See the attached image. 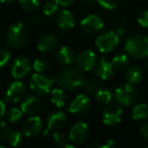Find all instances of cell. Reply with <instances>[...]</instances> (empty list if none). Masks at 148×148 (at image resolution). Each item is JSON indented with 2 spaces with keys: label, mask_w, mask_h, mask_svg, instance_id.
I'll use <instances>...</instances> for the list:
<instances>
[{
  "label": "cell",
  "mask_w": 148,
  "mask_h": 148,
  "mask_svg": "<svg viewBox=\"0 0 148 148\" xmlns=\"http://www.w3.org/2000/svg\"><path fill=\"white\" fill-rule=\"evenodd\" d=\"M25 93H27V88L25 85L23 84L21 81L15 80L9 84L7 87L6 92L4 95V99L7 103H18L25 97Z\"/></svg>",
  "instance_id": "cell-12"
},
{
  "label": "cell",
  "mask_w": 148,
  "mask_h": 148,
  "mask_svg": "<svg viewBox=\"0 0 148 148\" xmlns=\"http://www.w3.org/2000/svg\"><path fill=\"white\" fill-rule=\"evenodd\" d=\"M95 68L97 76L101 80H109L114 76V73H115V69L112 63L108 61L105 57L101 58Z\"/></svg>",
  "instance_id": "cell-18"
},
{
  "label": "cell",
  "mask_w": 148,
  "mask_h": 148,
  "mask_svg": "<svg viewBox=\"0 0 148 148\" xmlns=\"http://www.w3.org/2000/svg\"><path fill=\"white\" fill-rule=\"evenodd\" d=\"M42 101L38 95H29L21 103V110L23 114L27 115H35L41 110Z\"/></svg>",
  "instance_id": "cell-17"
},
{
  "label": "cell",
  "mask_w": 148,
  "mask_h": 148,
  "mask_svg": "<svg viewBox=\"0 0 148 148\" xmlns=\"http://www.w3.org/2000/svg\"><path fill=\"white\" fill-rule=\"evenodd\" d=\"M97 4L107 10H113L120 4V0H97Z\"/></svg>",
  "instance_id": "cell-33"
},
{
  "label": "cell",
  "mask_w": 148,
  "mask_h": 148,
  "mask_svg": "<svg viewBox=\"0 0 148 148\" xmlns=\"http://www.w3.org/2000/svg\"><path fill=\"white\" fill-rule=\"evenodd\" d=\"M32 67L34 68V70L37 73H44V72H46L49 69L50 64L48 62V60L45 59V58H38V59H36L34 61Z\"/></svg>",
  "instance_id": "cell-30"
},
{
  "label": "cell",
  "mask_w": 148,
  "mask_h": 148,
  "mask_svg": "<svg viewBox=\"0 0 148 148\" xmlns=\"http://www.w3.org/2000/svg\"><path fill=\"white\" fill-rule=\"evenodd\" d=\"M120 42V37L116 32L108 31L97 36L95 39V47L101 53L112 52Z\"/></svg>",
  "instance_id": "cell-6"
},
{
  "label": "cell",
  "mask_w": 148,
  "mask_h": 148,
  "mask_svg": "<svg viewBox=\"0 0 148 148\" xmlns=\"http://www.w3.org/2000/svg\"><path fill=\"white\" fill-rule=\"evenodd\" d=\"M0 140L10 146L16 147L23 142V134L21 132L9 128L5 122L0 121Z\"/></svg>",
  "instance_id": "cell-9"
},
{
  "label": "cell",
  "mask_w": 148,
  "mask_h": 148,
  "mask_svg": "<svg viewBox=\"0 0 148 148\" xmlns=\"http://www.w3.org/2000/svg\"><path fill=\"white\" fill-rule=\"evenodd\" d=\"M51 103L57 108H63L66 103V93L63 88H54L51 90Z\"/></svg>",
  "instance_id": "cell-23"
},
{
  "label": "cell",
  "mask_w": 148,
  "mask_h": 148,
  "mask_svg": "<svg viewBox=\"0 0 148 148\" xmlns=\"http://www.w3.org/2000/svg\"><path fill=\"white\" fill-rule=\"evenodd\" d=\"M75 53L70 47L67 46H62L56 54V59L62 65H71L75 61Z\"/></svg>",
  "instance_id": "cell-21"
},
{
  "label": "cell",
  "mask_w": 148,
  "mask_h": 148,
  "mask_svg": "<svg viewBox=\"0 0 148 148\" xmlns=\"http://www.w3.org/2000/svg\"><path fill=\"white\" fill-rule=\"evenodd\" d=\"M80 27L85 34L95 35L103 27V21L97 14H89L80 21Z\"/></svg>",
  "instance_id": "cell-14"
},
{
  "label": "cell",
  "mask_w": 148,
  "mask_h": 148,
  "mask_svg": "<svg viewBox=\"0 0 148 148\" xmlns=\"http://www.w3.org/2000/svg\"><path fill=\"white\" fill-rule=\"evenodd\" d=\"M76 67L81 71H90L97 63V56L91 50H83L75 56Z\"/></svg>",
  "instance_id": "cell-8"
},
{
  "label": "cell",
  "mask_w": 148,
  "mask_h": 148,
  "mask_svg": "<svg viewBox=\"0 0 148 148\" xmlns=\"http://www.w3.org/2000/svg\"><path fill=\"white\" fill-rule=\"evenodd\" d=\"M147 68H148V62H147Z\"/></svg>",
  "instance_id": "cell-43"
},
{
  "label": "cell",
  "mask_w": 148,
  "mask_h": 148,
  "mask_svg": "<svg viewBox=\"0 0 148 148\" xmlns=\"http://www.w3.org/2000/svg\"><path fill=\"white\" fill-rule=\"evenodd\" d=\"M6 114V106H5V103L2 101H0V121L2 120V118L5 116Z\"/></svg>",
  "instance_id": "cell-38"
},
{
  "label": "cell",
  "mask_w": 148,
  "mask_h": 148,
  "mask_svg": "<svg viewBox=\"0 0 148 148\" xmlns=\"http://www.w3.org/2000/svg\"><path fill=\"white\" fill-rule=\"evenodd\" d=\"M123 110L119 105H107L101 113V121L107 126H115L122 121Z\"/></svg>",
  "instance_id": "cell-10"
},
{
  "label": "cell",
  "mask_w": 148,
  "mask_h": 148,
  "mask_svg": "<svg viewBox=\"0 0 148 148\" xmlns=\"http://www.w3.org/2000/svg\"><path fill=\"white\" fill-rule=\"evenodd\" d=\"M43 120L39 116H33L29 117L21 125V131L27 137H35L39 135L43 130Z\"/></svg>",
  "instance_id": "cell-13"
},
{
  "label": "cell",
  "mask_w": 148,
  "mask_h": 148,
  "mask_svg": "<svg viewBox=\"0 0 148 148\" xmlns=\"http://www.w3.org/2000/svg\"><path fill=\"white\" fill-rule=\"evenodd\" d=\"M89 136V127L84 122L76 123L71 128L69 132V140L74 145L81 144L88 138Z\"/></svg>",
  "instance_id": "cell-15"
},
{
  "label": "cell",
  "mask_w": 148,
  "mask_h": 148,
  "mask_svg": "<svg viewBox=\"0 0 148 148\" xmlns=\"http://www.w3.org/2000/svg\"><path fill=\"white\" fill-rule=\"evenodd\" d=\"M125 51L129 57L135 60H143L148 57V37L133 35L125 44Z\"/></svg>",
  "instance_id": "cell-1"
},
{
  "label": "cell",
  "mask_w": 148,
  "mask_h": 148,
  "mask_svg": "<svg viewBox=\"0 0 148 148\" xmlns=\"http://www.w3.org/2000/svg\"><path fill=\"white\" fill-rule=\"evenodd\" d=\"M114 97L118 103L125 107L132 106L138 99V92L131 83H124L115 89Z\"/></svg>",
  "instance_id": "cell-4"
},
{
  "label": "cell",
  "mask_w": 148,
  "mask_h": 148,
  "mask_svg": "<svg viewBox=\"0 0 148 148\" xmlns=\"http://www.w3.org/2000/svg\"><path fill=\"white\" fill-rule=\"evenodd\" d=\"M91 107V101L86 93L78 95L70 103L68 111L75 117H83L89 112Z\"/></svg>",
  "instance_id": "cell-7"
},
{
  "label": "cell",
  "mask_w": 148,
  "mask_h": 148,
  "mask_svg": "<svg viewBox=\"0 0 148 148\" xmlns=\"http://www.w3.org/2000/svg\"><path fill=\"white\" fill-rule=\"evenodd\" d=\"M140 135L143 137V139L148 141V122L144 123L140 128Z\"/></svg>",
  "instance_id": "cell-37"
},
{
  "label": "cell",
  "mask_w": 148,
  "mask_h": 148,
  "mask_svg": "<svg viewBox=\"0 0 148 148\" xmlns=\"http://www.w3.org/2000/svg\"><path fill=\"white\" fill-rule=\"evenodd\" d=\"M11 58V53L7 48H0V68H3L8 64Z\"/></svg>",
  "instance_id": "cell-34"
},
{
  "label": "cell",
  "mask_w": 148,
  "mask_h": 148,
  "mask_svg": "<svg viewBox=\"0 0 148 148\" xmlns=\"http://www.w3.org/2000/svg\"><path fill=\"white\" fill-rule=\"evenodd\" d=\"M58 8H59V4L56 2L55 0H50V1H47V2L44 4L43 6V12L45 15L47 16H51V15L55 14L58 11Z\"/></svg>",
  "instance_id": "cell-32"
},
{
  "label": "cell",
  "mask_w": 148,
  "mask_h": 148,
  "mask_svg": "<svg viewBox=\"0 0 148 148\" xmlns=\"http://www.w3.org/2000/svg\"><path fill=\"white\" fill-rule=\"evenodd\" d=\"M144 78V72L141 67L137 65L130 66L126 70V79L129 83L135 85L140 83Z\"/></svg>",
  "instance_id": "cell-22"
},
{
  "label": "cell",
  "mask_w": 148,
  "mask_h": 148,
  "mask_svg": "<svg viewBox=\"0 0 148 148\" xmlns=\"http://www.w3.org/2000/svg\"><path fill=\"white\" fill-rule=\"evenodd\" d=\"M66 124H67V116L65 113L57 111L50 114L47 119V128L44 132V135L47 136L51 131H57L62 129L63 127H65Z\"/></svg>",
  "instance_id": "cell-16"
},
{
  "label": "cell",
  "mask_w": 148,
  "mask_h": 148,
  "mask_svg": "<svg viewBox=\"0 0 148 148\" xmlns=\"http://www.w3.org/2000/svg\"><path fill=\"white\" fill-rule=\"evenodd\" d=\"M42 21H43V18H42L41 15H37V16L33 17L31 21H32V23H34V25H38V23H40Z\"/></svg>",
  "instance_id": "cell-40"
},
{
  "label": "cell",
  "mask_w": 148,
  "mask_h": 148,
  "mask_svg": "<svg viewBox=\"0 0 148 148\" xmlns=\"http://www.w3.org/2000/svg\"><path fill=\"white\" fill-rule=\"evenodd\" d=\"M82 1L86 4H92V3L97 2V0H82Z\"/></svg>",
  "instance_id": "cell-41"
},
{
  "label": "cell",
  "mask_w": 148,
  "mask_h": 148,
  "mask_svg": "<svg viewBox=\"0 0 148 148\" xmlns=\"http://www.w3.org/2000/svg\"><path fill=\"white\" fill-rule=\"evenodd\" d=\"M32 69V63L25 56H19L15 58L11 65V76L15 79H21L29 73Z\"/></svg>",
  "instance_id": "cell-11"
},
{
  "label": "cell",
  "mask_w": 148,
  "mask_h": 148,
  "mask_svg": "<svg viewBox=\"0 0 148 148\" xmlns=\"http://www.w3.org/2000/svg\"><path fill=\"white\" fill-rule=\"evenodd\" d=\"M56 23L57 25L62 29H71L75 25L74 16L67 9H60L56 12Z\"/></svg>",
  "instance_id": "cell-19"
},
{
  "label": "cell",
  "mask_w": 148,
  "mask_h": 148,
  "mask_svg": "<svg viewBox=\"0 0 148 148\" xmlns=\"http://www.w3.org/2000/svg\"><path fill=\"white\" fill-rule=\"evenodd\" d=\"M15 0H0V2H2V3H12L14 2Z\"/></svg>",
  "instance_id": "cell-42"
},
{
  "label": "cell",
  "mask_w": 148,
  "mask_h": 148,
  "mask_svg": "<svg viewBox=\"0 0 148 148\" xmlns=\"http://www.w3.org/2000/svg\"><path fill=\"white\" fill-rule=\"evenodd\" d=\"M55 79L42 75V73H35L29 79V87L36 95H44L52 90Z\"/></svg>",
  "instance_id": "cell-5"
},
{
  "label": "cell",
  "mask_w": 148,
  "mask_h": 148,
  "mask_svg": "<svg viewBox=\"0 0 148 148\" xmlns=\"http://www.w3.org/2000/svg\"><path fill=\"white\" fill-rule=\"evenodd\" d=\"M7 118V121L11 124H17L21 121L23 119V113L21 109L18 108H11L9 111H7V113L5 114Z\"/></svg>",
  "instance_id": "cell-28"
},
{
  "label": "cell",
  "mask_w": 148,
  "mask_h": 148,
  "mask_svg": "<svg viewBox=\"0 0 148 148\" xmlns=\"http://www.w3.org/2000/svg\"><path fill=\"white\" fill-rule=\"evenodd\" d=\"M57 38L52 34H45L42 37H40L39 41H38V49L39 51L43 52V53H50V52L54 51L55 48L57 47Z\"/></svg>",
  "instance_id": "cell-20"
},
{
  "label": "cell",
  "mask_w": 148,
  "mask_h": 148,
  "mask_svg": "<svg viewBox=\"0 0 148 148\" xmlns=\"http://www.w3.org/2000/svg\"><path fill=\"white\" fill-rule=\"evenodd\" d=\"M53 140L55 142L56 145L58 146H61V147H70V148H73L74 144H70V140L69 137L66 136V134L62 133V132H55L53 135Z\"/></svg>",
  "instance_id": "cell-27"
},
{
  "label": "cell",
  "mask_w": 148,
  "mask_h": 148,
  "mask_svg": "<svg viewBox=\"0 0 148 148\" xmlns=\"http://www.w3.org/2000/svg\"><path fill=\"white\" fill-rule=\"evenodd\" d=\"M81 88L84 90L85 93H88V95H95L97 92V90L99 88V84L95 80L93 79H83V82L81 84Z\"/></svg>",
  "instance_id": "cell-29"
},
{
  "label": "cell",
  "mask_w": 148,
  "mask_h": 148,
  "mask_svg": "<svg viewBox=\"0 0 148 148\" xmlns=\"http://www.w3.org/2000/svg\"><path fill=\"white\" fill-rule=\"evenodd\" d=\"M148 118V105L138 103L132 110V119L136 122L143 121Z\"/></svg>",
  "instance_id": "cell-24"
},
{
  "label": "cell",
  "mask_w": 148,
  "mask_h": 148,
  "mask_svg": "<svg viewBox=\"0 0 148 148\" xmlns=\"http://www.w3.org/2000/svg\"><path fill=\"white\" fill-rule=\"evenodd\" d=\"M56 2L58 3L59 5H61V6H69V5H71L72 3L74 2V0H55Z\"/></svg>",
  "instance_id": "cell-39"
},
{
  "label": "cell",
  "mask_w": 148,
  "mask_h": 148,
  "mask_svg": "<svg viewBox=\"0 0 148 148\" xmlns=\"http://www.w3.org/2000/svg\"><path fill=\"white\" fill-rule=\"evenodd\" d=\"M95 99L97 101V103H99V105L107 106L111 103L112 99H113V93L111 92L110 89L107 88H101L99 87L97 90V92L95 93Z\"/></svg>",
  "instance_id": "cell-25"
},
{
  "label": "cell",
  "mask_w": 148,
  "mask_h": 148,
  "mask_svg": "<svg viewBox=\"0 0 148 148\" xmlns=\"http://www.w3.org/2000/svg\"><path fill=\"white\" fill-rule=\"evenodd\" d=\"M41 0H19V5L25 11L33 12L37 10L40 6Z\"/></svg>",
  "instance_id": "cell-31"
},
{
  "label": "cell",
  "mask_w": 148,
  "mask_h": 148,
  "mask_svg": "<svg viewBox=\"0 0 148 148\" xmlns=\"http://www.w3.org/2000/svg\"><path fill=\"white\" fill-rule=\"evenodd\" d=\"M29 31L23 23H13L8 27L6 33V42L13 49H21L29 42Z\"/></svg>",
  "instance_id": "cell-3"
},
{
  "label": "cell",
  "mask_w": 148,
  "mask_h": 148,
  "mask_svg": "<svg viewBox=\"0 0 148 148\" xmlns=\"http://www.w3.org/2000/svg\"><path fill=\"white\" fill-rule=\"evenodd\" d=\"M118 143L113 139H108L105 143H101V142H92V143L88 144L89 148H113L116 147Z\"/></svg>",
  "instance_id": "cell-35"
},
{
  "label": "cell",
  "mask_w": 148,
  "mask_h": 148,
  "mask_svg": "<svg viewBox=\"0 0 148 148\" xmlns=\"http://www.w3.org/2000/svg\"><path fill=\"white\" fill-rule=\"evenodd\" d=\"M111 63L115 70H124L129 65V57L127 54H119L113 58Z\"/></svg>",
  "instance_id": "cell-26"
},
{
  "label": "cell",
  "mask_w": 148,
  "mask_h": 148,
  "mask_svg": "<svg viewBox=\"0 0 148 148\" xmlns=\"http://www.w3.org/2000/svg\"><path fill=\"white\" fill-rule=\"evenodd\" d=\"M137 21L142 27L148 29V9L142 11V12L138 15Z\"/></svg>",
  "instance_id": "cell-36"
},
{
  "label": "cell",
  "mask_w": 148,
  "mask_h": 148,
  "mask_svg": "<svg viewBox=\"0 0 148 148\" xmlns=\"http://www.w3.org/2000/svg\"><path fill=\"white\" fill-rule=\"evenodd\" d=\"M83 79L84 77L78 68L66 67L60 71L57 81L61 88H63L64 90L71 91L80 87Z\"/></svg>",
  "instance_id": "cell-2"
}]
</instances>
